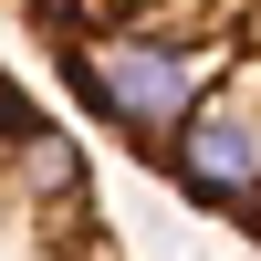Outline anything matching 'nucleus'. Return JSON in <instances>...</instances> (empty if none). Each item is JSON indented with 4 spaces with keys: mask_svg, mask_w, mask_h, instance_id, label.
Listing matches in <instances>:
<instances>
[{
    "mask_svg": "<svg viewBox=\"0 0 261 261\" xmlns=\"http://www.w3.org/2000/svg\"><path fill=\"white\" fill-rule=\"evenodd\" d=\"M125 167L261 251V0H11Z\"/></svg>",
    "mask_w": 261,
    "mask_h": 261,
    "instance_id": "1",
    "label": "nucleus"
},
{
    "mask_svg": "<svg viewBox=\"0 0 261 261\" xmlns=\"http://www.w3.org/2000/svg\"><path fill=\"white\" fill-rule=\"evenodd\" d=\"M0 261H125L84 136L0 63Z\"/></svg>",
    "mask_w": 261,
    "mask_h": 261,
    "instance_id": "2",
    "label": "nucleus"
}]
</instances>
